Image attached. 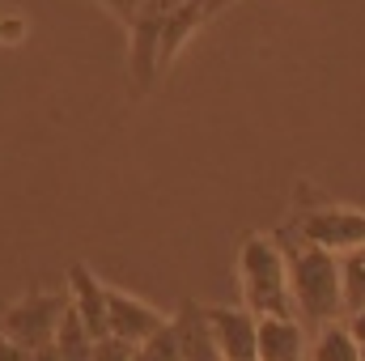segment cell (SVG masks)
Returning <instances> with one entry per match:
<instances>
[{
    "label": "cell",
    "mask_w": 365,
    "mask_h": 361,
    "mask_svg": "<svg viewBox=\"0 0 365 361\" xmlns=\"http://www.w3.org/2000/svg\"><path fill=\"white\" fill-rule=\"evenodd\" d=\"M284 260H289L293 310L306 323L323 327V323L344 319V293H340V260H336V251L297 238V243L284 247Z\"/></svg>",
    "instance_id": "obj_1"
},
{
    "label": "cell",
    "mask_w": 365,
    "mask_h": 361,
    "mask_svg": "<svg viewBox=\"0 0 365 361\" xmlns=\"http://www.w3.org/2000/svg\"><path fill=\"white\" fill-rule=\"evenodd\" d=\"M238 289L242 306L259 315H297L289 293V260L272 234H247L238 247Z\"/></svg>",
    "instance_id": "obj_2"
},
{
    "label": "cell",
    "mask_w": 365,
    "mask_h": 361,
    "mask_svg": "<svg viewBox=\"0 0 365 361\" xmlns=\"http://www.w3.org/2000/svg\"><path fill=\"white\" fill-rule=\"evenodd\" d=\"M179 4H187V0H149L136 13V21L128 26V68H132V81L140 93L153 86V77L162 68V34Z\"/></svg>",
    "instance_id": "obj_3"
},
{
    "label": "cell",
    "mask_w": 365,
    "mask_h": 361,
    "mask_svg": "<svg viewBox=\"0 0 365 361\" xmlns=\"http://www.w3.org/2000/svg\"><path fill=\"white\" fill-rule=\"evenodd\" d=\"M64 310H68V293H64V289H34V293H26L21 302H13V306L4 310L0 332L13 336L21 349L34 353V349L51 345L56 323H60Z\"/></svg>",
    "instance_id": "obj_4"
},
{
    "label": "cell",
    "mask_w": 365,
    "mask_h": 361,
    "mask_svg": "<svg viewBox=\"0 0 365 361\" xmlns=\"http://www.w3.org/2000/svg\"><path fill=\"white\" fill-rule=\"evenodd\" d=\"M297 238L327 247V251H349L365 243V208H344V204H323L306 217H297Z\"/></svg>",
    "instance_id": "obj_5"
},
{
    "label": "cell",
    "mask_w": 365,
    "mask_h": 361,
    "mask_svg": "<svg viewBox=\"0 0 365 361\" xmlns=\"http://www.w3.org/2000/svg\"><path fill=\"white\" fill-rule=\"evenodd\" d=\"M166 323H170V319H166L153 302H145V298H136V293H128V289L106 285V332H110V336L140 345V340H149V336H153L158 327H166Z\"/></svg>",
    "instance_id": "obj_6"
},
{
    "label": "cell",
    "mask_w": 365,
    "mask_h": 361,
    "mask_svg": "<svg viewBox=\"0 0 365 361\" xmlns=\"http://www.w3.org/2000/svg\"><path fill=\"white\" fill-rule=\"evenodd\" d=\"M212 340L221 361H259V340H255V315L247 306H208Z\"/></svg>",
    "instance_id": "obj_7"
},
{
    "label": "cell",
    "mask_w": 365,
    "mask_h": 361,
    "mask_svg": "<svg viewBox=\"0 0 365 361\" xmlns=\"http://www.w3.org/2000/svg\"><path fill=\"white\" fill-rule=\"evenodd\" d=\"M255 340H259V361H306L310 353V336L297 315H259Z\"/></svg>",
    "instance_id": "obj_8"
},
{
    "label": "cell",
    "mask_w": 365,
    "mask_h": 361,
    "mask_svg": "<svg viewBox=\"0 0 365 361\" xmlns=\"http://www.w3.org/2000/svg\"><path fill=\"white\" fill-rule=\"evenodd\" d=\"M170 332H175V340H179L182 361H221L217 340H212V323H208V306H204V302L187 298L179 310H175V319H170Z\"/></svg>",
    "instance_id": "obj_9"
},
{
    "label": "cell",
    "mask_w": 365,
    "mask_h": 361,
    "mask_svg": "<svg viewBox=\"0 0 365 361\" xmlns=\"http://www.w3.org/2000/svg\"><path fill=\"white\" fill-rule=\"evenodd\" d=\"M68 302L86 319V327L93 336H106V285L98 280V272L90 264H73L68 268Z\"/></svg>",
    "instance_id": "obj_10"
},
{
    "label": "cell",
    "mask_w": 365,
    "mask_h": 361,
    "mask_svg": "<svg viewBox=\"0 0 365 361\" xmlns=\"http://www.w3.org/2000/svg\"><path fill=\"white\" fill-rule=\"evenodd\" d=\"M306 361H361V345L353 340V332H349V323H323L319 327V336L310 340V353Z\"/></svg>",
    "instance_id": "obj_11"
},
{
    "label": "cell",
    "mask_w": 365,
    "mask_h": 361,
    "mask_svg": "<svg viewBox=\"0 0 365 361\" xmlns=\"http://www.w3.org/2000/svg\"><path fill=\"white\" fill-rule=\"evenodd\" d=\"M204 21H208V17H204V4H200V0H187V4L175 9L170 26H166V34H162V68L175 64V56L187 47V39H191Z\"/></svg>",
    "instance_id": "obj_12"
},
{
    "label": "cell",
    "mask_w": 365,
    "mask_h": 361,
    "mask_svg": "<svg viewBox=\"0 0 365 361\" xmlns=\"http://www.w3.org/2000/svg\"><path fill=\"white\" fill-rule=\"evenodd\" d=\"M51 345L60 349V357H64V361H90V353H93V332L86 327V319L73 310V302H68V310L60 315Z\"/></svg>",
    "instance_id": "obj_13"
},
{
    "label": "cell",
    "mask_w": 365,
    "mask_h": 361,
    "mask_svg": "<svg viewBox=\"0 0 365 361\" xmlns=\"http://www.w3.org/2000/svg\"><path fill=\"white\" fill-rule=\"evenodd\" d=\"M340 260V293H344V315L361 310L365 306V243L349 247L336 255Z\"/></svg>",
    "instance_id": "obj_14"
},
{
    "label": "cell",
    "mask_w": 365,
    "mask_h": 361,
    "mask_svg": "<svg viewBox=\"0 0 365 361\" xmlns=\"http://www.w3.org/2000/svg\"><path fill=\"white\" fill-rule=\"evenodd\" d=\"M136 361H182L179 340H175L170 323H166V327H158L149 340H140V345H136Z\"/></svg>",
    "instance_id": "obj_15"
},
{
    "label": "cell",
    "mask_w": 365,
    "mask_h": 361,
    "mask_svg": "<svg viewBox=\"0 0 365 361\" xmlns=\"http://www.w3.org/2000/svg\"><path fill=\"white\" fill-rule=\"evenodd\" d=\"M90 361H136V345L132 340H119V336H93V353Z\"/></svg>",
    "instance_id": "obj_16"
},
{
    "label": "cell",
    "mask_w": 365,
    "mask_h": 361,
    "mask_svg": "<svg viewBox=\"0 0 365 361\" xmlns=\"http://www.w3.org/2000/svg\"><path fill=\"white\" fill-rule=\"evenodd\" d=\"M98 4H102L106 13H115V17H119L123 26H132V21H136V13H140V9H145L149 0H98Z\"/></svg>",
    "instance_id": "obj_17"
},
{
    "label": "cell",
    "mask_w": 365,
    "mask_h": 361,
    "mask_svg": "<svg viewBox=\"0 0 365 361\" xmlns=\"http://www.w3.org/2000/svg\"><path fill=\"white\" fill-rule=\"evenodd\" d=\"M26 39V17H0V43H21Z\"/></svg>",
    "instance_id": "obj_18"
},
{
    "label": "cell",
    "mask_w": 365,
    "mask_h": 361,
    "mask_svg": "<svg viewBox=\"0 0 365 361\" xmlns=\"http://www.w3.org/2000/svg\"><path fill=\"white\" fill-rule=\"evenodd\" d=\"M0 361H30V349H21L13 336L0 332Z\"/></svg>",
    "instance_id": "obj_19"
},
{
    "label": "cell",
    "mask_w": 365,
    "mask_h": 361,
    "mask_svg": "<svg viewBox=\"0 0 365 361\" xmlns=\"http://www.w3.org/2000/svg\"><path fill=\"white\" fill-rule=\"evenodd\" d=\"M349 332H353V340H357V345L365 349V306H361V310H353V315H349Z\"/></svg>",
    "instance_id": "obj_20"
},
{
    "label": "cell",
    "mask_w": 365,
    "mask_h": 361,
    "mask_svg": "<svg viewBox=\"0 0 365 361\" xmlns=\"http://www.w3.org/2000/svg\"><path fill=\"white\" fill-rule=\"evenodd\" d=\"M30 361H64V357H60V349H56V345H43V349H34V353H30Z\"/></svg>",
    "instance_id": "obj_21"
},
{
    "label": "cell",
    "mask_w": 365,
    "mask_h": 361,
    "mask_svg": "<svg viewBox=\"0 0 365 361\" xmlns=\"http://www.w3.org/2000/svg\"><path fill=\"white\" fill-rule=\"evenodd\" d=\"M204 4V17H217L221 9H230V4H238V0H200Z\"/></svg>",
    "instance_id": "obj_22"
},
{
    "label": "cell",
    "mask_w": 365,
    "mask_h": 361,
    "mask_svg": "<svg viewBox=\"0 0 365 361\" xmlns=\"http://www.w3.org/2000/svg\"><path fill=\"white\" fill-rule=\"evenodd\" d=\"M361 361H365V349H361Z\"/></svg>",
    "instance_id": "obj_23"
}]
</instances>
